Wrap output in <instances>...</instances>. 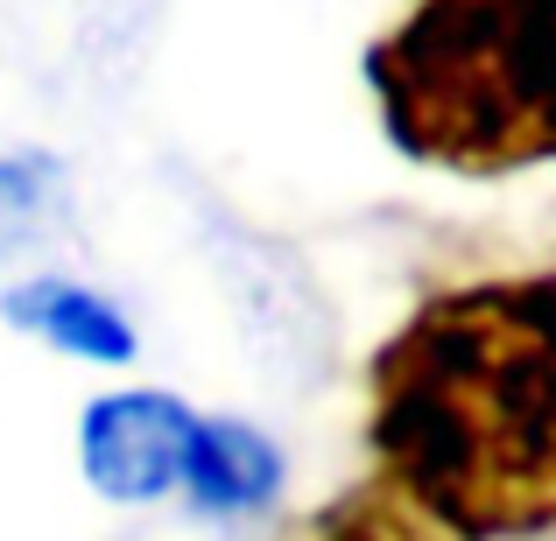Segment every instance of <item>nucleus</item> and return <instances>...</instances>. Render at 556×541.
Masks as SVG:
<instances>
[{
    "mask_svg": "<svg viewBox=\"0 0 556 541\" xmlns=\"http://www.w3.org/2000/svg\"><path fill=\"white\" fill-rule=\"evenodd\" d=\"M367 443L458 541L556 528V274L430 296L374 352Z\"/></svg>",
    "mask_w": 556,
    "mask_h": 541,
    "instance_id": "f257e3e1",
    "label": "nucleus"
},
{
    "mask_svg": "<svg viewBox=\"0 0 556 541\" xmlns=\"http://www.w3.org/2000/svg\"><path fill=\"white\" fill-rule=\"evenodd\" d=\"M367 78L416 163L465 177L556 163V0H416Z\"/></svg>",
    "mask_w": 556,
    "mask_h": 541,
    "instance_id": "f03ea898",
    "label": "nucleus"
},
{
    "mask_svg": "<svg viewBox=\"0 0 556 541\" xmlns=\"http://www.w3.org/2000/svg\"><path fill=\"white\" fill-rule=\"evenodd\" d=\"M190 436H198V415L177 394H106L85 408L78 429L85 478L106 500H163L184 486Z\"/></svg>",
    "mask_w": 556,
    "mask_h": 541,
    "instance_id": "7ed1b4c3",
    "label": "nucleus"
},
{
    "mask_svg": "<svg viewBox=\"0 0 556 541\" xmlns=\"http://www.w3.org/2000/svg\"><path fill=\"white\" fill-rule=\"evenodd\" d=\"M0 310H8V324L36 331V338L64 345V352H78V359H99V365H127L135 359L127 317L113 310L106 296L78 288V282H22V288H8Z\"/></svg>",
    "mask_w": 556,
    "mask_h": 541,
    "instance_id": "20e7f679",
    "label": "nucleus"
},
{
    "mask_svg": "<svg viewBox=\"0 0 556 541\" xmlns=\"http://www.w3.org/2000/svg\"><path fill=\"white\" fill-rule=\"evenodd\" d=\"M184 492L198 514H254L275 492V443L254 436L247 422H198Z\"/></svg>",
    "mask_w": 556,
    "mask_h": 541,
    "instance_id": "39448f33",
    "label": "nucleus"
},
{
    "mask_svg": "<svg viewBox=\"0 0 556 541\" xmlns=\"http://www.w3.org/2000/svg\"><path fill=\"white\" fill-rule=\"evenodd\" d=\"M289 541H458V534H444L422 506H408L388 478H367V486L339 492L331 506H317Z\"/></svg>",
    "mask_w": 556,
    "mask_h": 541,
    "instance_id": "423d86ee",
    "label": "nucleus"
},
{
    "mask_svg": "<svg viewBox=\"0 0 556 541\" xmlns=\"http://www.w3.org/2000/svg\"><path fill=\"white\" fill-rule=\"evenodd\" d=\"M50 183H56L50 163H36V155H0V260L22 254L42 232V218H50Z\"/></svg>",
    "mask_w": 556,
    "mask_h": 541,
    "instance_id": "0eeeda50",
    "label": "nucleus"
}]
</instances>
